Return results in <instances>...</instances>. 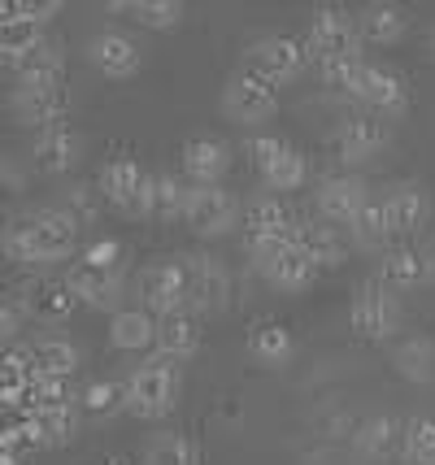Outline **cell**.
I'll return each instance as SVG.
<instances>
[{
    "instance_id": "obj_7",
    "label": "cell",
    "mask_w": 435,
    "mask_h": 465,
    "mask_svg": "<svg viewBox=\"0 0 435 465\" xmlns=\"http://www.w3.org/2000/svg\"><path fill=\"white\" fill-rule=\"evenodd\" d=\"M371 196H374V187L361 174H327V179H318V187H313V209H318L322 223L340 226V231H352L357 218L366 213Z\"/></svg>"
},
{
    "instance_id": "obj_51",
    "label": "cell",
    "mask_w": 435,
    "mask_h": 465,
    "mask_svg": "<svg viewBox=\"0 0 435 465\" xmlns=\"http://www.w3.org/2000/svg\"><path fill=\"white\" fill-rule=\"evenodd\" d=\"M0 465H18V452L14 448H0Z\"/></svg>"
},
{
    "instance_id": "obj_48",
    "label": "cell",
    "mask_w": 435,
    "mask_h": 465,
    "mask_svg": "<svg viewBox=\"0 0 435 465\" xmlns=\"http://www.w3.org/2000/svg\"><path fill=\"white\" fill-rule=\"evenodd\" d=\"M22 326H26V309L18 301H9V296H0V344H14L22 335Z\"/></svg>"
},
{
    "instance_id": "obj_4",
    "label": "cell",
    "mask_w": 435,
    "mask_h": 465,
    "mask_svg": "<svg viewBox=\"0 0 435 465\" xmlns=\"http://www.w3.org/2000/svg\"><path fill=\"white\" fill-rule=\"evenodd\" d=\"M349 326L357 340H371V344H383L400 331V296H396L388 283L379 279H366V283L352 292L349 304Z\"/></svg>"
},
{
    "instance_id": "obj_49",
    "label": "cell",
    "mask_w": 435,
    "mask_h": 465,
    "mask_svg": "<svg viewBox=\"0 0 435 465\" xmlns=\"http://www.w3.org/2000/svg\"><path fill=\"white\" fill-rule=\"evenodd\" d=\"M79 262L104 265V270H118V265H123V243H118V240H96V243H87Z\"/></svg>"
},
{
    "instance_id": "obj_36",
    "label": "cell",
    "mask_w": 435,
    "mask_h": 465,
    "mask_svg": "<svg viewBox=\"0 0 435 465\" xmlns=\"http://www.w3.org/2000/svg\"><path fill=\"white\" fill-rule=\"evenodd\" d=\"M257 179H262V187H266L270 196L301 192V187H305V179H310V162H305V153H301V148L283 143V153H279V157H274V162H270Z\"/></svg>"
},
{
    "instance_id": "obj_14",
    "label": "cell",
    "mask_w": 435,
    "mask_h": 465,
    "mask_svg": "<svg viewBox=\"0 0 435 465\" xmlns=\"http://www.w3.org/2000/svg\"><path fill=\"white\" fill-rule=\"evenodd\" d=\"M352 101H361L374 118H383V122L400 118V114L410 109V83L400 79L396 70H388V65H374V61H366V74H361V83H357Z\"/></svg>"
},
{
    "instance_id": "obj_35",
    "label": "cell",
    "mask_w": 435,
    "mask_h": 465,
    "mask_svg": "<svg viewBox=\"0 0 435 465\" xmlns=\"http://www.w3.org/2000/svg\"><path fill=\"white\" fill-rule=\"evenodd\" d=\"M292 352H296V340H292V331L283 322H262L252 326L249 335V357L257 365H266V370H279V365L292 361Z\"/></svg>"
},
{
    "instance_id": "obj_15",
    "label": "cell",
    "mask_w": 435,
    "mask_h": 465,
    "mask_svg": "<svg viewBox=\"0 0 435 465\" xmlns=\"http://www.w3.org/2000/svg\"><path fill=\"white\" fill-rule=\"evenodd\" d=\"M388 143H392V126L383 118H374V114H352V118H344L340 122V135H335L340 162H349V165L374 162Z\"/></svg>"
},
{
    "instance_id": "obj_50",
    "label": "cell",
    "mask_w": 435,
    "mask_h": 465,
    "mask_svg": "<svg viewBox=\"0 0 435 465\" xmlns=\"http://www.w3.org/2000/svg\"><path fill=\"white\" fill-rule=\"evenodd\" d=\"M422 257H427V279H431V283H435V240H431V248H427Z\"/></svg>"
},
{
    "instance_id": "obj_6",
    "label": "cell",
    "mask_w": 435,
    "mask_h": 465,
    "mask_svg": "<svg viewBox=\"0 0 435 465\" xmlns=\"http://www.w3.org/2000/svg\"><path fill=\"white\" fill-rule=\"evenodd\" d=\"M96 187H101L104 204H114L118 213H126V218H148V187H153V174H148L135 157H126V153L109 157V162L101 165Z\"/></svg>"
},
{
    "instance_id": "obj_39",
    "label": "cell",
    "mask_w": 435,
    "mask_h": 465,
    "mask_svg": "<svg viewBox=\"0 0 435 465\" xmlns=\"http://www.w3.org/2000/svg\"><path fill=\"white\" fill-rule=\"evenodd\" d=\"M400 457L410 465H435V418H410Z\"/></svg>"
},
{
    "instance_id": "obj_26",
    "label": "cell",
    "mask_w": 435,
    "mask_h": 465,
    "mask_svg": "<svg viewBox=\"0 0 435 465\" xmlns=\"http://www.w3.org/2000/svg\"><path fill=\"white\" fill-rule=\"evenodd\" d=\"M357 31H361V40L379 44V48H392L410 31V14L400 5H392V0H374V5H366L357 14Z\"/></svg>"
},
{
    "instance_id": "obj_32",
    "label": "cell",
    "mask_w": 435,
    "mask_h": 465,
    "mask_svg": "<svg viewBox=\"0 0 435 465\" xmlns=\"http://www.w3.org/2000/svg\"><path fill=\"white\" fill-rule=\"evenodd\" d=\"M26 352H31V365H35V374L40 379H70L74 370H79V348L70 344L65 335H44V340H35V344H26Z\"/></svg>"
},
{
    "instance_id": "obj_9",
    "label": "cell",
    "mask_w": 435,
    "mask_h": 465,
    "mask_svg": "<svg viewBox=\"0 0 435 465\" xmlns=\"http://www.w3.org/2000/svg\"><path fill=\"white\" fill-rule=\"evenodd\" d=\"M183 274H187V313H192V318H201V313H227L231 309V274L218 257L187 252Z\"/></svg>"
},
{
    "instance_id": "obj_45",
    "label": "cell",
    "mask_w": 435,
    "mask_h": 465,
    "mask_svg": "<svg viewBox=\"0 0 435 465\" xmlns=\"http://www.w3.org/2000/svg\"><path fill=\"white\" fill-rule=\"evenodd\" d=\"M313 430H318V440H322V444H331V440H352L357 418H352L344 405L318 409V413H313Z\"/></svg>"
},
{
    "instance_id": "obj_24",
    "label": "cell",
    "mask_w": 435,
    "mask_h": 465,
    "mask_svg": "<svg viewBox=\"0 0 435 465\" xmlns=\"http://www.w3.org/2000/svg\"><path fill=\"white\" fill-rule=\"evenodd\" d=\"M22 309L26 318H40V322H65L70 309H74V292L65 287V279H35V283L22 287Z\"/></svg>"
},
{
    "instance_id": "obj_13",
    "label": "cell",
    "mask_w": 435,
    "mask_h": 465,
    "mask_svg": "<svg viewBox=\"0 0 435 465\" xmlns=\"http://www.w3.org/2000/svg\"><path fill=\"white\" fill-rule=\"evenodd\" d=\"M9 114L35 131L57 126L70 114V92H65V83H18L9 96Z\"/></svg>"
},
{
    "instance_id": "obj_28",
    "label": "cell",
    "mask_w": 435,
    "mask_h": 465,
    "mask_svg": "<svg viewBox=\"0 0 435 465\" xmlns=\"http://www.w3.org/2000/svg\"><path fill=\"white\" fill-rule=\"evenodd\" d=\"M392 370L414 387L435 383V340H427V335H400L392 344Z\"/></svg>"
},
{
    "instance_id": "obj_3",
    "label": "cell",
    "mask_w": 435,
    "mask_h": 465,
    "mask_svg": "<svg viewBox=\"0 0 435 465\" xmlns=\"http://www.w3.org/2000/svg\"><path fill=\"white\" fill-rule=\"evenodd\" d=\"M305 53H310V61L361 57V31H357V14H349L344 5H318V9L310 14Z\"/></svg>"
},
{
    "instance_id": "obj_16",
    "label": "cell",
    "mask_w": 435,
    "mask_h": 465,
    "mask_svg": "<svg viewBox=\"0 0 435 465\" xmlns=\"http://www.w3.org/2000/svg\"><path fill=\"white\" fill-rule=\"evenodd\" d=\"M352 457L361 465H383L392 461L400 444H405V422L392 418V413H371V418H361L357 430H352Z\"/></svg>"
},
{
    "instance_id": "obj_41",
    "label": "cell",
    "mask_w": 435,
    "mask_h": 465,
    "mask_svg": "<svg viewBox=\"0 0 435 465\" xmlns=\"http://www.w3.org/2000/svg\"><path fill=\"white\" fill-rule=\"evenodd\" d=\"M79 409H84V413H92V418H109V413L126 409L123 383H109V379H96V383H87L84 396H79Z\"/></svg>"
},
{
    "instance_id": "obj_46",
    "label": "cell",
    "mask_w": 435,
    "mask_h": 465,
    "mask_svg": "<svg viewBox=\"0 0 435 465\" xmlns=\"http://www.w3.org/2000/svg\"><path fill=\"white\" fill-rule=\"evenodd\" d=\"M283 143L288 140H279V135H249V143H244V153H249V162H252V170L262 174L279 153H283Z\"/></svg>"
},
{
    "instance_id": "obj_37",
    "label": "cell",
    "mask_w": 435,
    "mask_h": 465,
    "mask_svg": "<svg viewBox=\"0 0 435 465\" xmlns=\"http://www.w3.org/2000/svg\"><path fill=\"white\" fill-rule=\"evenodd\" d=\"M349 240L352 248H361V252H388L392 248V235H388V218H383V196L374 192L371 204H366V213L357 218V226L349 231Z\"/></svg>"
},
{
    "instance_id": "obj_19",
    "label": "cell",
    "mask_w": 435,
    "mask_h": 465,
    "mask_svg": "<svg viewBox=\"0 0 435 465\" xmlns=\"http://www.w3.org/2000/svg\"><path fill=\"white\" fill-rule=\"evenodd\" d=\"M31 157L44 174H70L74 165L84 162V135L70 126V122H57V126H44L31 140Z\"/></svg>"
},
{
    "instance_id": "obj_33",
    "label": "cell",
    "mask_w": 435,
    "mask_h": 465,
    "mask_svg": "<svg viewBox=\"0 0 435 465\" xmlns=\"http://www.w3.org/2000/svg\"><path fill=\"white\" fill-rule=\"evenodd\" d=\"M187 187L174 170H157L153 174V187H148V218L153 223H183L187 213Z\"/></svg>"
},
{
    "instance_id": "obj_2",
    "label": "cell",
    "mask_w": 435,
    "mask_h": 465,
    "mask_svg": "<svg viewBox=\"0 0 435 465\" xmlns=\"http://www.w3.org/2000/svg\"><path fill=\"white\" fill-rule=\"evenodd\" d=\"M126 413L131 418H140V422H157V418H166L174 413L179 405V391H183V370L166 357H148L144 365H135L131 374H126Z\"/></svg>"
},
{
    "instance_id": "obj_18",
    "label": "cell",
    "mask_w": 435,
    "mask_h": 465,
    "mask_svg": "<svg viewBox=\"0 0 435 465\" xmlns=\"http://www.w3.org/2000/svg\"><path fill=\"white\" fill-rule=\"evenodd\" d=\"M179 162H183V179L192 187H222L231 170V143L218 135H196L183 143Z\"/></svg>"
},
{
    "instance_id": "obj_17",
    "label": "cell",
    "mask_w": 435,
    "mask_h": 465,
    "mask_svg": "<svg viewBox=\"0 0 435 465\" xmlns=\"http://www.w3.org/2000/svg\"><path fill=\"white\" fill-rule=\"evenodd\" d=\"M87 61L101 70L104 79H135L140 74V65H144V53H140V44L131 40L126 31H96L92 40H87Z\"/></svg>"
},
{
    "instance_id": "obj_12",
    "label": "cell",
    "mask_w": 435,
    "mask_h": 465,
    "mask_svg": "<svg viewBox=\"0 0 435 465\" xmlns=\"http://www.w3.org/2000/svg\"><path fill=\"white\" fill-rule=\"evenodd\" d=\"M383 218H388V235L392 240H410V235H418L422 226H427V218H431V196H427V187L414 179H400V183H388L383 192Z\"/></svg>"
},
{
    "instance_id": "obj_5",
    "label": "cell",
    "mask_w": 435,
    "mask_h": 465,
    "mask_svg": "<svg viewBox=\"0 0 435 465\" xmlns=\"http://www.w3.org/2000/svg\"><path fill=\"white\" fill-rule=\"evenodd\" d=\"M244 61H249L252 74H262L266 83L274 87H283V83H296L305 70H310L313 61L305 53V44L292 40V35H279V31H270V35H257V40L244 48Z\"/></svg>"
},
{
    "instance_id": "obj_38",
    "label": "cell",
    "mask_w": 435,
    "mask_h": 465,
    "mask_svg": "<svg viewBox=\"0 0 435 465\" xmlns=\"http://www.w3.org/2000/svg\"><path fill=\"white\" fill-rule=\"evenodd\" d=\"M196 444L179 435V430H162V435H153L144 448V465H196Z\"/></svg>"
},
{
    "instance_id": "obj_8",
    "label": "cell",
    "mask_w": 435,
    "mask_h": 465,
    "mask_svg": "<svg viewBox=\"0 0 435 465\" xmlns=\"http://www.w3.org/2000/svg\"><path fill=\"white\" fill-rule=\"evenodd\" d=\"M222 114L231 122H240V126H266L274 114H279V87L266 83L262 74H252V70H240V74H231L227 87H222Z\"/></svg>"
},
{
    "instance_id": "obj_52",
    "label": "cell",
    "mask_w": 435,
    "mask_h": 465,
    "mask_svg": "<svg viewBox=\"0 0 435 465\" xmlns=\"http://www.w3.org/2000/svg\"><path fill=\"white\" fill-rule=\"evenodd\" d=\"M427 48H431V61H435V26H431V35H427Z\"/></svg>"
},
{
    "instance_id": "obj_1",
    "label": "cell",
    "mask_w": 435,
    "mask_h": 465,
    "mask_svg": "<svg viewBox=\"0 0 435 465\" xmlns=\"http://www.w3.org/2000/svg\"><path fill=\"white\" fill-rule=\"evenodd\" d=\"M74 248H79V223L57 204L22 213L0 231V252L18 265H57L74 257Z\"/></svg>"
},
{
    "instance_id": "obj_31",
    "label": "cell",
    "mask_w": 435,
    "mask_h": 465,
    "mask_svg": "<svg viewBox=\"0 0 435 465\" xmlns=\"http://www.w3.org/2000/svg\"><path fill=\"white\" fill-rule=\"evenodd\" d=\"M109 344L118 348V352L157 348V318L148 309H114V318H109Z\"/></svg>"
},
{
    "instance_id": "obj_29",
    "label": "cell",
    "mask_w": 435,
    "mask_h": 465,
    "mask_svg": "<svg viewBox=\"0 0 435 465\" xmlns=\"http://www.w3.org/2000/svg\"><path fill=\"white\" fill-rule=\"evenodd\" d=\"M379 283H388L392 292H414L427 279V257L418 252L414 243H392L383 257H379Z\"/></svg>"
},
{
    "instance_id": "obj_44",
    "label": "cell",
    "mask_w": 435,
    "mask_h": 465,
    "mask_svg": "<svg viewBox=\"0 0 435 465\" xmlns=\"http://www.w3.org/2000/svg\"><path fill=\"white\" fill-rule=\"evenodd\" d=\"M44 35V22H9V26H0V57H22L26 48H35Z\"/></svg>"
},
{
    "instance_id": "obj_47",
    "label": "cell",
    "mask_w": 435,
    "mask_h": 465,
    "mask_svg": "<svg viewBox=\"0 0 435 465\" xmlns=\"http://www.w3.org/2000/svg\"><path fill=\"white\" fill-rule=\"evenodd\" d=\"M22 192H26V174H22V165L14 162V157H0V204L22 201Z\"/></svg>"
},
{
    "instance_id": "obj_43",
    "label": "cell",
    "mask_w": 435,
    "mask_h": 465,
    "mask_svg": "<svg viewBox=\"0 0 435 465\" xmlns=\"http://www.w3.org/2000/svg\"><path fill=\"white\" fill-rule=\"evenodd\" d=\"M62 14V5L57 0H0V26H9V22H48Z\"/></svg>"
},
{
    "instance_id": "obj_22",
    "label": "cell",
    "mask_w": 435,
    "mask_h": 465,
    "mask_svg": "<svg viewBox=\"0 0 435 465\" xmlns=\"http://www.w3.org/2000/svg\"><path fill=\"white\" fill-rule=\"evenodd\" d=\"M296 218L283 196H252L244 209V240H292L296 235Z\"/></svg>"
},
{
    "instance_id": "obj_25",
    "label": "cell",
    "mask_w": 435,
    "mask_h": 465,
    "mask_svg": "<svg viewBox=\"0 0 435 465\" xmlns=\"http://www.w3.org/2000/svg\"><path fill=\"white\" fill-rule=\"evenodd\" d=\"M18 83H65V48L57 40H40L22 57L5 61Z\"/></svg>"
},
{
    "instance_id": "obj_23",
    "label": "cell",
    "mask_w": 435,
    "mask_h": 465,
    "mask_svg": "<svg viewBox=\"0 0 435 465\" xmlns=\"http://www.w3.org/2000/svg\"><path fill=\"white\" fill-rule=\"evenodd\" d=\"M79 430V409L74 401H62V405H35L31 418H26V435L35 448H65Z\"/></svg>"
},
{
    "instance_id": "obj_42",
    "label": "cell",
    "mask_w": 435,
    "mask_h": 465,
    "mask_svg": "<svg viewBox=\"0 0 435 465\" xmlns=\"http://www.w3.org/2000/svg\"><path fill=\"white\" fill-rule=\"evenodd\" d=\"M313 70H318V79L335 87V92H344L352 96L357 92V83L366 74V57H344V61H313Z\"/></svg>"
},
{
    "instance_id": "obj_10",
    "label": "cell",
    "mask_w": 435,
    "mask_h": 465,
    "mask_svg": "<svg viewBox=\"0 0 435 465\" xmlns=\"http://www.w3.org/2000/svg\"><path fill=\"white\" fill-rule=\"evenodd\" d=\"M183 223L192 226L196 240H222L240 226V201L227 187H187Z\"/></svg>"
},
{
    "instance_id": "obj_40",
    "label": "cell",
    "mask_w": 435,
    "mask_h": 465,
    "mask_svg": "<svg viewBox=\"0 0 435 465\" xmlns=\"http://www.w3.org/2000/svg\"><path fill=\"white\" fill-rule=\"evenodd\" d=\"M101 204H104V196H101V187H87V183H70L65 187V196L57 201V209H65L74 223H79V231L84 226H92L96 218H101Z\"/></svg>"
},
{
    "instance_id": "obj_21",
    "label": "cell",
    "mask_w": 435,
    "mask_h": 465,
    "mask_svg": "<svg viewBox=\"0 0 435 465\" xmlns=\"http://www.w3.org/2000/svg\"><path fill=\"white\" fill-rule=\"evenodd\" d=\"M292 240L301 243V252H305V257H310L318 270H340V265L349 262V252H352L349 231H340V226H331V223H322V218L301 223Z\"/></svg>"
},
{
    "instance_id": "obj_11",
    "label": "cell",
    "mask_w": 435,
    "mask_h": 465,
    "mask_svg": "<svg viewBox=\"0 0 435 465\" xmlns=\"http://www.w3.org/2000/svg\"><path fill=\"white\" fill-rule=\"evenodd\" d=\"M140 309H148L153 318H170V313H183V309H187L183 257H170V262H153L144 274H140Z\"/></svg>"
},
{
    "instance_id": "obj_27",
    "label": "cell",
    "mask_w": 435,
    "mask_h": 465,
    "mask_svg": "<svg viewBox=\"0 0 435 465\" xmlns=\"http://www.w3.org/2000/svg\"><path fill=\"white\" fill-rule=\"evenodd\" d=\"M196 348H201V322L187 309L170 313V318H157V357L183 365L196 357Z\"/></svg>"
},
{
    "instance_id": "obj_34",
    "label": "cell",
    "mask_w": 435,
    "mask_h": 465,
    "mask_svg": "<svg viewBox=\"0 0 435 465\" xmlns=\"http://www.w3.org/2000/svg\"><path fill=\"white\" fill-rule=\"evenodd\" d=\"M313 274H318V265H313L310 257L301 252V243L292 240L288 248L274 257V265H270L262 279H266L274 292H288V296H296V292H305V287L313 283Z\"/></svg>"
},
{
    "instance_id": "obj_20",
    "label": "cell",
    "mask_w": 435,
    "mask_h": 465,
    "mask_svg": "<svg viewBox=\"0 0 435 465\" xmlns=\"http://www.w3.org/2000/svg\"><path fill=\"white\" fill-rule=\"evenodd\" d=\"M65 287L74 292V301L87 309H114L123 301V265L118 270H104V265H87L74 262L65 274Z\"/></svg>"
},
{
    "instance_id": "obj_30",
    "label": "cell",
    "mask_w": 435,
    "mask_h": 465,
    "mask_svg": "<svg viewBox=\"0 0 435 465\" xmlns=\"http://www.w3.org/2000/svg\"><path fill=\"white\" fill-rule=\"evenodd\" d=\"M104 9L123 14V18H131L144 31H174L187 18V5H179V0H109Z\"/></svg>"
}]
</instances>
